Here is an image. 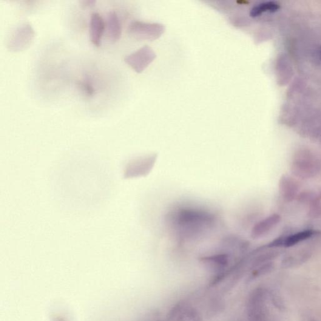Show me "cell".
Instances as JSON below:
<instances>
[{
	"label": "cell",
	"mask_w": 321,
	"mask_h": 321,
	"mask_svg": "<svg viewBox=\"0 0 321 321\" xmlns=\"http://www.w3.org/2000/svg\"><path fill=\"white\" fill-rule=\"evenodd\" d=\"M168 220L177 234L184 238H192L211 229L215 218L211 213L204 210L183 207L172 212Z\"/></svg>",
	"instance_id": "cell-1"
},
{
	"label": "cell",
	"mask_w": 321,
	"mask_h": 321,
	"mask_svg": "<svg viewBox=\"0 0 321 321\" xmlns=\"http://www.w3.org/2000/svg\"><path fill=\"white\" fill-rule=\"evenodd\" d=\"M267 298L268 294L263 288H258L252 292L247 303V317L249 321H270Z\"/></svg>",
	"instance_id": "cell-2"
},
{
	"label": "cell",
	"mask_w": 321,
	"mask_h": 321,
	"mask_svg": "<svg viewBox=\"0 0 321 321\" xmlns=\"http://www.w3.org/2000/svg\"><path fill=\"white\" fill-rule=\"evenodd\" d=\"M35 33L29 23H24L17 27L10 36L7 44L8 50L20 52L27 49L32 44Z\"/></svg>",
	"instance_id": "cell-3"
},
{
	"label": "cell",
	"mask_w": 321,
	"mask_h": 321,
	"mask_svg": "<svg viewBox=\"0 0 321 321\" xmlns=\"http://www.w3.org/2000/svg\"><path fill=\"white\" fill-rule=\"evenodd\" d=\"M321 169V163L310 153H304L295 156L292 163V171L300 178H310L316 175Z\"/></svg>",
	"instance_id": "cell-4"
},
{
	"label": "cell",
	"mask_w": 321,
	"mask_h": 321,
	"mask_svg": "<svg viewBox=\"0 0 321 321\" xmlns=\"http://www.w3.org/2000/svg\"><path fill=\"white\" fill-rule=\"evenodd\" d=\"M169 319L175 321H201L197 311L184 303L178 304L169 314Z\"/></svg>",
	"instance_id": "cell-5"
},
{
	"label": "cell",
	"mask_w": 321,
	"mask_h": 321,
	"mask_svg": "<svg viewBox=\"0 0 321 321\" xmlns=\"http://www.w3.org/2000/svg\"><path fill=\"white\" fill-rule=\"evenodd\" d=\"M105 28L106 24L103 18L98 13H93L90 22L89 35L90 41L95 46H101Z\"/></svg>",
	"instance_id": "cell-6"
},
{
	"label": "cell",
	"mask_w": 321,
	"mask_h": 321,
	"mask_svg": "<svg viewBox=\"0 0 321 321\" xmlns=\"http://www.w3.org/2000/svg\"><path fill=\"white\" fill-rule=\"evenodd\" d=\"M299 184L288 175H282L279 181V192L284 200L291 202L296 197Z\"/></svg>",
	"instance_id": "cell-7"
},
{
	"label": "cell",
	"mask_w": 321,
	"mask_h": 321,
	"mask_svg": "<svg viewBox=\"0 0 321 321\" xmlns=\"http://www.w3.org/2000/svg\"><path fill=\"white\" fill-rule=\"evenodd\" d=\"M149 50L146 48H143L138 52L127 56L124 59V61L136 72H140L149 63Z\"/></svg>",
	"instance_id": "cell-8"
},
{
	"label": "cell",
	"mask_w": 321,
	"mask_h": 321,
	"mask_svg": "<svg viewBox=\"0 0 321 321\" xmlns=\"http://www.w3.org/2000/svg\"><path fill=\"white\" fill-rule=\"evenodd\" d=\"M280 218L279 215L273 214L255 224L252 230L251 237L254 239L262 237L280 222Z\"/></svg>",
	"instance_id": "cell-9"
},
{
	"label": "cell",
	"mask_w": 321,
	"mask_h": 321,
	"mask_svg": "<svg viewBox=\"0 0 321 321\" xmlns=\"http://www.w3.org/2000/svg\"><path fill=\"white\" fill-rule=\"evenodd\" d=\"M107 34L110 41L116 43L120 40L122 35V27L117 13L110 11L107 15Z\"/></svg>",
	"instance_id": "cell-10"
},
{
	"label": "cell",
	"mask_w": 321,
	"mask_h": 321,
	"mask_svg": "<svg viewBox=\"0 0 321 321\" xmlns=\"http://www.w3.org/2000/svg\"><path fill=\"white\" fill-rule=\"evenodd\" d=\"M280 6L277 2H262L252 7L251 12H250V15L253 17V18H257V17L262 16L264 13L277 12V11L280 10Z\"/></svg>",
	"instance_id": "cell-11"
},
{
	"label": "cell",
	"mask_w": 321,
	"mask_h": 321,
	"mask_svg": "<svg viewBox=\"0 0 321 321\" xmlns=\"http://www.w3.org/2000/svg\"><path fill=\"white\" fill-rule=\"evenodd\" d=\"M203 262L215 270H220L226 268L229 263L228 255L218 254L202 258Z\"/></svg>",
	"instance_id": "cell-12"
},
{
	"label": "cell",
	"mask_w": 321,
	"mask_h": 321,
	"mask_svg": "<svg viewBox=\"0 0 321 321\" xmlns=\"http://www.w3.org/2000/svg\"><path fill=\"white\" fill-rule=\"evenodd\" d=\"M298 201L303 203H314L321 199V187L319 188L307 190L301 192L297 197Z\"/></svg>",
	"instance_id": "cell-13"
},
{
	"label": "cell",
	"mask_w": 321,
	"mask_h": 321,
	"mask_svg": "<svg viewBox=\"0 0 321 321\" xmlns=\"http://www.w3.org/2000/svg\"><path fill=\"white\" fill-rule=\"evenodd\" d=\"M312 235H313V231L311 230H308L290 235L285 238L284 246L286 247L294 246L300 242V241L308 239Z\"/></svg>",
	"instance_id": "cell-14"
},
{
	"label": "cell",
	"mask_w": 321,
	"mask_h": 321,
	"mask_svg": "<svg viewBox=\"0 0 321 321\" xmlns=\"http://www.w3.org/2000/svg\"><path fill=\"white\" fill-rule=\"evenodd\" d=\"M79 89L85 96L91 98L95 93V88L89 78H84L79 82Z\"/></svg>",
	"instance_id": "cell-15"
},
{
	"label": "cell",
	"mask_w": 321,
	"mask_h": 321,
	"mask_svg": "<svg viewBox=\"0 0 321 321\" xmlns=\"http://www.w3.org/2000/svg\"><path fill=\"white\" fill-rule=\"evenodd\" d=\"M278 255V252L276 251L264 253V254L258 255L255 258L254 262H253V266L258 267L262 266L263 264L266 263V262H268V261L277 257Z\"/></svg>",
	"instance_id": "cell-16"
},
{
	"label": "cell",
	"mask_w": 321,
	"mask_h": 321,
	"mask_svg": "<svg viewBox=\"0 0 321 321\" xmlns=\"http://www.w3.org/2000/svg\"><path fill=\"white\" fill-rule=\"evenodd\" d=\"M274 267V263L272 262L264 263L253 272L252 277L255 278L268 274L273 270Z\"/></svg>",
	"instance_id": "cell-17"
},
{
	"label": "cell",
	"mask_w": 321,
	"mask_h": 321,
	"mask_svg": "<svg viewBox=\"0 0 321 321\" xmlns=\"http://www.w3.org/2000/svg\"><path fill=\"white\" fill-rule=\"evenodd\" d=\"M321 214V206L319 203H312L311 206L310 211L309 215L311 217H317Z\"/></svg>",
	"instance_id": "cell-18"
},
{
	"label": "cell",
	"mask_w": 321,
	"mask_h": 321,
	"mask_svg": "<svg viewBox=\"0 0 321 321\" xmlns=\"http://www.w3.org/2000/svg\"><path fill=\"white\" fill-rule=\"evenodd\" d=\"M285 238L281 237L279 238H276V239H275L274 240L272 241V242L270 243L269 245L267 247H269V248H274V247H279L281 246H284Z\"/></svg>",
	"instance_id": "cell-19"
},
{
	"label": "cell",
	"mask_w": 321,
	"mask_h": 321,
	"mask_svg": "<svg viewBox=\"0 0 321 321\" xmlns=\"http://www.w3.org/2000/svg\"><path fill=\"white\" fill-rule=\"evenodd\" d=\"M96 4V2L95 0H86V1H82L81 2V4L82 7H93Z\"/></svg>",
	"instance_id": "cell-20"
},
{
	"label": "cell",
	"mask_w": 321,
	"mask_h": 321,
	"mask_svg": "<svg viewBox=\"0 0 321 321\" xmlns=\"http://www.w3.org/2000/svg\"><path fill=\"white\" fill-rule=\"evenodd\" d=\"M318 55H319V58L321 61V47L319 48V52H318Z\"/></svg>",
	"instance_id": "cell-21"
}]
</instances>
